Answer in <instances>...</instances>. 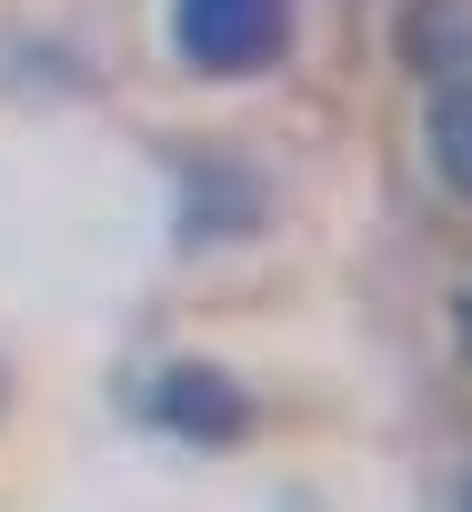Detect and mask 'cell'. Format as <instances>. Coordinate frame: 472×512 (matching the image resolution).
Instances as JSON below:
<instances>
[{"label":"cell","mask_w":472,"mask_h":512,"mask_svg":"<svg viewBox=\"0 0 472 512\" xmlns=\"http://www.w3.org/2000/svg\"><path fill=\"white\" fill-rule=\"evenodd\" d=\"M171 51L201 81H262L292 51V0H171Z\"/></svg>","instance_id":"1"},{"label":"cell","mask_w":472,"mask_h":512,"mask_svg":"<svg viewBox=\"0 0 472 512\" xmlns=\"http://www.w3.org/2000/svg\"><path fill=\"white\" fill-rule=\"evenodd\" d=\"M151 412H161V432H181V442H201V452H221V442L252 432V402L231 392V372H211V362H171V372L151 382Z\"/></svg>","instance_id":"2"},{"label":"cell","mask_w":472,"mask_h":512,"mask_svg":"<svg viewBox=\"0 0 472 512\" xmlns=\"http://www.w3.org/2000/svg\"><path fill=\"white\" fill-rule=\"evenodd\" d=\"M432 161H442V181L472 201V81H442V91H432Z\"/></svg>","instance_id":"3"}]
</instances>
